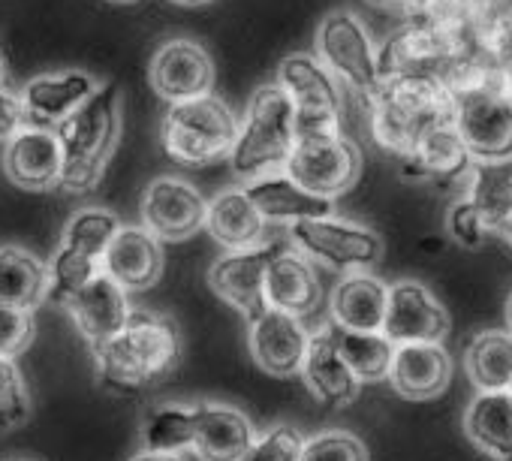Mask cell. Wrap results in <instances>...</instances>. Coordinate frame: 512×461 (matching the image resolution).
Returning a JSON list of instances; mask_svg holds the SVG:
<instances>
[{
  "mask_svg": "<svg viewBox=\"0 0 512 461\" xmlns=\"http://www.w3.org/2000/svg\"><path fill=\"white\" fill-rule=\"evenodd\" d=\"M266 226H269V220L260 214V208H256V202L247 196L244 187L220 190L208 202L205 229L226 254L266 245Z\"/></svg>",
  "mask_w": 512,
  "mask_h": 461,
  "instance_id": "7402d4cb",
  "label": "cell"
},
{
  "mask_svg": "<svg viewBox=\"0 0 512 461\" xmlns=\"http://www.w3.org/2000/svg\"><path fill=\"white\" fill-rule=\"evenodd\" d=\"M506 392H509V395H512V383H509V389H506Z\"/></svg>",
  "mask_w": 512,
  "mask_h": 461,
  "instance_id": "681fc988",
  "label": "cell"
},
{
  "mask_svg": "<svg viewBox=\"0 0 512 461\" xmlns=\"http://www.w3.org/2000/svg\"><path fill=\"white\" fill-rule=\"evenodd\" d=\"M365 103L374 142L404 160L431 127L452 121V94L437 76H386Z\"/></svg>",
  "mask_w": 512,
  "mask_h": 461,
  "instance_id": "7a4b0ae2",
  "label": "cell"
},
{
  "mask_svg": "<svg viewBox=\"0 0 512 461\" xmlns=\"http://www.w3.org/2000/svg\"><path fill=\"white\" fill-rule=\"evenodd\" d=\"M49 296V263L19 245L0 248V305L34 311Z\"/></svg>",
  "mask_w": 512,
  "mask_h": 461,
  "instance_id": "f1b7e54d",
  "label": "cell"
},
{
  "mask_svg": "<svg viewBox=\"0 0 512 461\" xmlns=\"http://www.w3.org/2000/svg\"><path fill=\"white\" fill-rule=\"evenodd\" d=\"M371 4L377 10L389 13V16H398V19H407V22H419L425 0H371Z\"/></svg>",
  "mask_w": 512,
  "mask_h": 461,
  "instance_id": "b9f144b4",
  "label": "cell"
},
{
  "mask_svg": "<svg viewBox=\"0 0 512 461\" xmlns=\"http://www.w3.org/2000/svg\"><path fill=\"white\" fill-rule=\"evenodd\" d=\"M320 299H323V290H320L314 263L287 242L269 266L266 305L293 317H305L320 305Z\"/></svg>",
  "mask_w": 512,
  "mask_h": 461,
  "instance_id": "cb8c5ba5",
  "label": "cell"
},
{
  "mask_svg": "<svg viewBox=\"0 0 512 461\" xmlns=\"http://www.w3.org/2000/svg\"><path fill=\"white\" fill-rule=\"evenodd\" d=\"M380 52H374L365 28L350 10L329 13L317 28V58L350 91L365 100L380 88Z\"/></svg>",
  "mask_w": 512,
  "mask_h": 461,
  "instance_id": "9c48e42d",
  "label": "cell"
},
{
  "mask_svg": "<svg viewBox=\"0 0 512 461\" xmlns=\"http://www.w3.org/2000/svg\"><path fill=\"white\" fill-rule=\"evenodd\" d=\"M22 127H28V121H25V109H22L19 94H10V91L0 88V139L10 142Z\"/></svg>",
  "mask_w": 512,
  "mask_h": 461,
  "instance_id": "60d3db41",
  "label": "cell"
},
{
  "mask_svg": "<svg viewBox=\"0 0 512 461\" xmlns=\"http://www.w3.org/2000/svg\"><path fill=\"white\" fill-rule=\"evenodd\" d=\"M470 166H473V157H470L461 133L455 130L452 121H446V124L431 127L419 139L413 154L404 160V175L422 178V181H437L446 187H458Z\"/></svg>",
  "mask_w": 512,
  "mask_h": 461,
  "instance_id": "4316f807",
  "label": "cell"
},
{
  "mask_svg": "<svg viewBox=\"0 0 512 461\" xmlns=\"http://www.w3.org/2000/svg\"><path fill=\"white\" fill-rule=\"evenodd\" d=\"M287 242H266L250 251H232L223 254L211 269H208V287L217 299H223L229 308H235L247 323L256 320L266 305V275L272 260L281 254Z\"/></svg>",
  "mask_w": 512,
  "mask_h": 461,
  "instance_id": "8fae6325",
  "label": "cell"
},
{
  "mask_svg": "<svg viewBox=\"0 0 512 461\" xmlns=\"http://www.w3.org/2000/svg\"><path fill=\"white\" fill-rule=\"evenodd\" d=\"M329 329H332V338H335L344 362L359 377V383H383V380H389L398 347L383 332H350V329L335 326L332 320H329Z\"/></svg>",
  "mask_w": 512,
  "mask_h": 461,
  "instance_id": "d6a6232c",
  "label": "cell"
},
{
  "mask_svg": "<svg viewBox=\"0 0 512 461\" xmlns=\"http://www.w3.org/2000/svg\"><path fill=\"white\" fill-rule=\"evenodd\" d=\"M34 338H37L34 311L0 305V356L16 362V356H22L34 344Z\"/></svg>",
  "mask_w": 512,
  "mask_h": 461,
  "instance_id": "ab89813d",
  "label": "cell"
},
{
  "mask_svg": "<svg viewBox=\"0 0 512 461\" xmlns=\"http://www.w3.org/2000/svg\"><path fill=\"white\" fill-rule=\"evenodd\" d=\"M142 226L160 242H187L208 223L205 196L184 178H154L139 202Z\"/></svg>",
  "mask_w": 512,
  "mask_h": 461,
  "instance_id": "7c38bea8",
  "label": "cell"
},
{
  "mask_svg": "<svg viewBox=\"0 0 512 461\" xmlns=\"http://www.w3.org/2000/svg\"><path fill=\"white\" fill-rule=\"evenodd\" d=\"M148 82L157 91V97L169 100V106L199 100L211 94L214 64L199 43L169 40L154 52L148 67Z\"/></svg>",
  "mask_w": 512,
  "mask_h": 461,
  "instance_id": "2e32d148",
  "label": "cell"
},
{
  "mask_svg": "<svg viewBox=\"0 0 512 461\" xmlns=\"http://www.w3.org/2000/svg\"><path fill=\"white\" fill-rule=\"evenodd\" d=\"M449 311L422 281H395L389 284V308L383 335L401 344H443L449 335Z\"/></svg>",
  "mask_w": 512,
  "mask_h": 461,
  "instance_id": "4fadbf2b",
  "label": "cell"
},
{
  "mask_svg": "<svg viewBox=\"0 0 512 461\" xmlns=\"http://www.w3.org/2000/svg\"><path fill=\"white\" fill-rule=\"evenodd\" d=\"M302 461H371V458L362 437H356L353 431L332 428L305 440Z\"/></svg>",
  "mask_w": 512,
  "mask_h": 461,
  "instance_id": "8d00e7d4",
  "label": "cell"
},
{
  "mask_svg": "<svg viewBox=\"0 0 512 461\" xmlns=\"http://www.w3.org/2000/svg\"><path fill=\"white\" fill-rule=\"evenodd\" d=\"M112 4H136V0H112Z\"/></svg>",
  "mask_w": 512,
  "mask_h": 461,
  "instance_id": "c3c4849f",
  "label": "cell"
},
{
  "mask_svg": "<svg viewBox=\"0 0 512 461\" xmlns=\"http://www.w3.org/2000/svg\"><path fill=\"white\" fill-rule=\"evenodd\" d=\"M260 431L244 410L223 401H196V440L193 455L199 461H244Z\"/></svg>",
  "mask_w": 512,
  "mask_h": 461,
  "instance_id": "d6986e66",
  "label": "cell"
},
{
  "mask_svg": "<svg viewBox=\"0 0 512 461\" xmlns=\"http://www.w3.org/2000/svg\"><path fill=\"white\" fill-rule=\"evenodd\" d=\"M238 118L232 109L208 94L199 100L169 106L160 139L172 160L184 166H208L220 157H229L238 142Z\"/></svg>",
  "mask_w": 512,
  "mask_h": 461,
  "instance_id": "5b68a950",
  "label": "cell"
},
{
  "mask_svg": "<svg viewBox=\"0 0 512 461\" xmlns=\"http://www.w3.org/2000/svg\"><path fill=\"white\" fill-rule=\"evenodd\" d=\"M64 311L76 323L79 335L91 344V350H97L124 332V326L130 323L136 308H130L127 290L115 278L100 272L85 290H79L64 305Z\"/></svg>",
  "mask_w": 512,
  "mask_h": 461,
  "instance_id": "ac0fdd59",
  "label": "cell"
},
{
  "mask_svg": "<svg viewBox=\"0 0 512 461\" xmlns=\"http://www.w3.org/2000/svg\"><path fill=\"white\" fill-rule=\"evenodd\" d=\"M172 4H181V7H205V4H214V0H172Z\"/></svg>",
  "mask_w": 512,
  "mask_h": 461,
  "instance_id": "f6af8a7d",
  "label": "cell"
},
{
  "mask_svg": "<svg viewBox=\"0 0 512 461\" xmlns=\"http://www.w3.org/2000/svg\"><path fill=\"white\" fill-rule=\"evenodd\" d=\"M100 88L103 85L91 73H82V70L34 76L19 91L25 121H28V127L61 130Z\"/></svg>",
  "mask_w": 512,
  "mask_h": 461,
  "instance_id": "5bb4252c",
  "label": "cell"
},
{
  "mask_svg": "<svg viewBox=\"0 0 512 461\" xmlns=\"http://www.w3.org/2000/svg\"><path fill=\"white\" fill-rule=\"evenodd\" d=\"M506 329L512 332V293H509V299H506Z\"/></svg>",
  "mask_w": 512,
  "mask_h": 461,
  "instance_id": "bcb514c9",
  "label": "cell"
},
{
  "mask_svg": "<svg viewBox=\"0 0 512 461\" xmlns=\"http://www.w3.org/2000/svg\"><path fill=\"white\" fill-rule=\"evenodd\" d=\"M0 85H4V58H0Z\"/></svg>",
  "mask_w": 512,
  "mask_h": 461,
  "instance_id": "7dc6e473",
  "label": "cell"
},
{
  "mask_svg": "<svg viewBox=\"0 0 512 461\" xmlns=\"http://www.w3.org/2000/svg\"><path fill=\"white\" fill-rule=\"evenodd\" d=\"M31 419V392L13 359L0 356V434L22 428Z\"/></svg>",
  "mask_w": 512,
  "mask_h": 461,
  "instance_id": "d590c367",
  "label": "cell"
},
{
  "mask_svg": "<svg viewBox=\"0 0 512 461\" xmlns=\"http://www.w3.org/2000/svg\"><path fill=\"white\" fill-rule=\"evenodd\" d=\"M130 461H184L181 455H163V452H139Z\"/></svg>",
  "mask_w": 512,
  "mask_h": 461,
  "instance_id": "7bdbcfd3",
  "label": "cell"
},
{
  "mask_svg": "<svg viewBox=\"0 0 512 461\" xmlns=\"http://www.w3.org/2000/svg\"><path fill=\"white\" fill-rule=\"evenodd\" d=\"M386 308H389V284H383L371 272L341 275L329 299L332 323L350 332H383Z\"/></svg>",
  "mask_w": 512,
  "mask_h": 461,
  "instance_id": "d4e9b609",
  "label": "cell"
},
{
  "mask_svg": "<svg viewBox=\"0 0 512 461\" xmlns=\"http://www.w3.org/2000/svg\"><path fill=\"white\" fill-rule=\"evenodd\" d=\"M247 196L256 202L260 214L269 223H284V226H296L305 220H317V217H332L335 214V202L332 199H320L314 193H308L302 184H296L287 172H272L250 181Z\"/></svg>",
  "mask_w": 512,
  "mask_h": 461,
  "instance_id": "484cf974",
  "label": "cell"
},
{
  "mask_svg": "<svg viewBox=\"0 0 512 461\" xmlns=\"http://www.w3.org/2000/svg\"><path fill=\"white\" fill-rule=\"evenodd\" d=\"M184 353L181 329L157 311H133L130 323L109 344L94 350L100 383L115 392H139L169 377Z\"/></svg>",
  "mask_w": 512,
  "mask_h": 461,
  "instance_id": "6da1fadb",
  "label": "cell"
},
{
  "mask_svg": "<svg viewBox=\"0 0 512 461\" xmlns=\"http://www.w3.org/2000/svg\"><path fill=\"white\" fill-rule=\"evenodd\" d=\"M61 148H64V178L61 187L70 193H88L94 190L121 139V91L118 85H103L61 130H58Z\"/></svg>",
  "mask_w": 512,
  "mask_h": 461,
  "instance_id": "277c9868",
  "label": "cell"
},
{
  "mask_svg": "<svg viewBox=\"0 0 512 461\" xmlns=\"http://www.w3.org/2000/svg\"><path fill=\"white\" fill-rule=\"evenodd\" d=\"M446 229H449V236H452L455 245L470 248V251L482 248V245L494 236V229H491V223L485 220V214H482L467 196H458V199L452 202V208H449V214H446Z\"/></svg>",
  "mask_w": 512,
  "mask_h": 461,
  "instance_id": "f35d334b",
  "label": "cell"
},
{
  "mask_svg": "<svg viewBox=\"0 0 512 461\" xmlns=\"http://www.w3.org/2000/svg\"><path fill=\"white\" fill-rule=\"evenodd\" d=\"M103 272L127 293L151 290L163 275V242L145 226H121V233L103 257Z\"/></svg>",
  "mask_w": 512,
  "mask_h": 461,
  "instance_id": "44dd1931",
  "label": "cell"
},
{
  "mask_svg": "<svg viewBox=\"0 0 512 461\" xmlns=\"http://www.w3.org/2000/svg\"><path fill=\"white\" fill-rule=\"evenodd\" d=\"M302 380H305L308 392L326 407H347L359 398L362 383L344 362L329 323L323 329L311 332L308 356L302 365Z\"/></svg>",
  "mask_w": 512,
  "mask_h": 461,
  "instance_id": "ffe728a7",
  "label": "cell"
},
{
  "mask_svg": "<svg viewBox=\"0 0 512 461\" xmlns=\"http://www.w3.org/2000/svg\"><path fill=\"white\" fill-rule=\"evenodd\" d=\"M464 434L488 461H512V395L476 392L464 410Z\"/></svg>",
  "mask_w": 512,
  "mask_h": 461,
  "instance_id": "83f0119b",
  "label": "cell"
},
{
  "mask_svg": "<svg viewBox=\"0 0 512 461\" xmlns=\"http://www.w3.org/2000/svg\"><path fill=\"white\" fill-rule=\"evenodd\" d=\"M118 233H121V220L109 208H79L64 226L61 245L103 263Z\"/></svg>",
  "mask_w": 512,
  "mask_h": 461,
  "instance_id": "836d02e7",
  "label": "cell"
},
{
  "mask_svg": "<svg viewBox=\"0 0 512 461\" xmlns=\"http://www.w3.org/2000/svg\"><path fill=\"white\" fill-rule=\"evenodd\" d=\"M512 76L452 97V124L476 163H512Z\"/></svg>",
  "mask_w": 512,
  "mask_h": 461,
  "instance_id": "8992f818",
  "label": "cell"
},
{
  "mask_svg": "<svg viewBox=\"0 0 512 461\" xmlns=\"http://www.w3.org/2000/svg\"><path fill=\"white\" fill-rule=\"evenodd\" d=\"M305 440L308 437L296 425L278 422L256 437V443L250 446L244 461H302Z\"/></svg>",
  "mask_w": 512,
  "mask_h": 461,
  "instance_id": "74e56055",
  "label": "cell"
},
{
  "mask_svg": "<svg viewBox=\"0 0 512 461\" xmlns=\"http://www.w3.org/2000/svg\"><path fill=\"white\" fill-rule=\"evenodd\" d=\"M461 196H467L491 223L494 236L497 226L512 214V163H476L461 178Z\"/></svg>",
  "mask_w": 512,
  "mask_h": 461,
  "instance_id": "1f68e13d",
  "label": "cell"
},
{
  "mask_svg": "<svg viewBox=\"0 0 512 461\" xmlns=\"http://www.w3.org/2000/svg\"><path fill=\"white\" fill-rule=\"evenodd\" d=\"M308 344H311V332L305 329L302 317L269 308L247 323V350L253 362L272 377L287 380L302 374Z\"/></svg>",
  "mask_w": 512,
  "mask_h": 461,
  "instance_id": "9a60e30c",
  "label": "cell"
},
{
  "mask_svg": "<svg viewBox=\"0 0 512 461\" xmlns=\"http://www.w3.org/2000/svg\"><path fill=\"white\" fill-rule=\"evenodd\" d=\"M284 172L320 199L344 196L362 175V154L344 136H299Z\"/></svg>",
  "mask_w": 512,
  "mask_h": 461,
  "instance_id": "30bf717a",
  "label": "cell"
},
{
  "mask_svg": "<svg viewBox=\"0 0 512 461\" xmlns=\"http://www.w3.org/2000/svg\"><path fill=\"white\" fill-rule=\"evenodd\" d=\"M497 236H500V239H503V242L512 248V214H509V217H506V220L497 226Z\"/></svg>",
  "mask_w": 512,
  "mask_h": 461,
  "instance_id": "ee69618b",
  "label": "cell"
},
{
  "mask_svg": "<svg viewBox=\"0 0 512 461\" xmlns=\"http://www.w3.org/2000/svg\"><path fill=\"white\" fill-rule=\"evenodd\" d=\"M100 272H103L100 260H91V257H85L79 251H70V248L58 245L55 257L49 260V296H46V302L64 308Z\"/></svg>",
  "mask_w": 512,
  "mask_h": 461,
  "instance_id": "e575fe53",
  "label": "cell"
},
{
  "mask_svg": "<svg viewBox=\"0 0 512 461\" xmlns=\"http://www.w3.org/2000/svg\"><path fill=\"white\" fill-rule=\"evenodd\" d=\"M290 245L311 263L317 260L341 275L368 272L383 260V239L377 229L344 220L338 214L290 226Z\"/></svg>",
  "mask_w": 512,
  "mask_h": 461,
  "instance_id": "52a82bcc",
  "label": "cell"
},
{
  "mask_svg": "<svg viewBox=\"0 0 512 461\" xmlns=\"http://www.w3.org/2000/svg\"><path fill=\"white\" fill-rule=\"evenodd\" d=\"M296 142V106L278 82H266L253 91L247 103L244 121L238 127V142L229 154L232 172L247 184L272 172H284Z\"/></svg>",
  "mask_w": 512,
  "mask_h": 461,
  "instance_id": "3957f363",
  "label": "cell"
},
{
  "mask_svg": "<svg viewBox=\"0 0 512 461\" xmlns=\"http://www.w3.org/2000/svg\"><path fill=\"white\" fill-rule=\"evenodd\" d=\"M464 371L476 392H506L512 383V332H479L464 350Z\"/></svg>",
  "mask_w": 512,
  "mask_h": 461,
  "instance_id": "f546056e",
  "label": "cell"
},
{
  "mask_svg": "<svg viewBox=\"0 0 512 461\" xmlns=\"http://www.w3.org/2000/svg\"><path fill=\"white\" fill-rule=\"evenodd\" d=\"M452 380V356L443 344H401L389 371V386L407 401H431Z\"/></svg>",
  "mask_w": 512,
  "mask_h": 461,
  "instance_id": "603a6c76",
  "label": "cell"
},
{
  "mask_svg": "<svg viewBox=\"0 0 512 461\" xmlns=\"http://www.w3.org/2000/svg\"><path fill=\"white\" fill-rule=\"evenodd\" d=\"M193 440H196V404H184V401L154 404L139 428L142 452L181 455L184 449H193Z\"/></svg>",
  "mask_w": 512,
  "mask_h": 461,
  "instance_id": "4dcf8cb0",
  "label": "cell"
},
{
  "mask_svg": "<svg viewBox=\"0 0 512 461\" xmlns=\"http://www.w3.org/2000/svg\"><path fill=\"white\" fill-rule=\"evenodd\" d=\"M4 172L16 187L28 193H46L61 187L64 148L58 130L22 127L4 148Z\"/></svg>",
  "mask_w": 512,
  "mask_h": 461,
  "instance_id": "e0dca14e",
  "label": "cell"
},
{
  "mask_svg": "<svg viewBox=\"0 0 512 461\" xmlns=\"http://www.w3.org/2000/svg\"><path fill=\"white\" fill-rule=\"evenodd\" d=\"M278 85L296 106L299 136L341 133V82L314 55H290L278 67Z\"/></svg>",
  "mask_w": 512,
  "mask_h": 461,
  "instance_id": "ba28073f",
  "label": "cell"
}]
</instances>
